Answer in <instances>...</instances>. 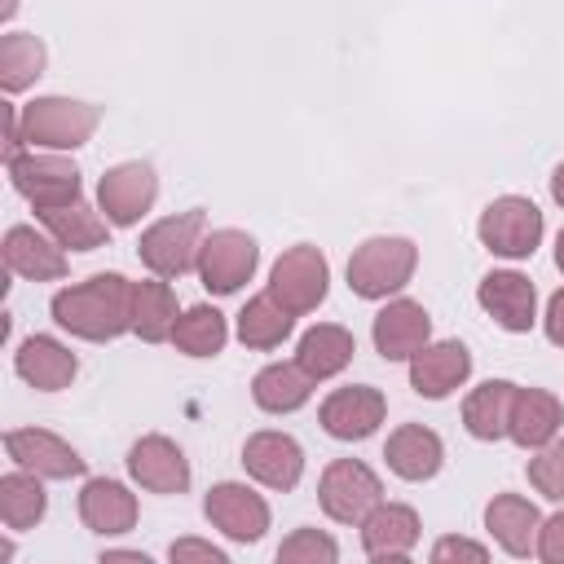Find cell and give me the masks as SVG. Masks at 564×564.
I'll list each match as a JSON object with an SVG mask.
<instances>
[{
    "label": "cell",
    "mask_w": 564,
    "mask_h": 564,
    "mask_svg": "<svg viewBox=\"0 0 564 564\" xmlns=\"http://www.w3.org/2000/svg\"><path fill=\"white\" fill-rule=\"evenodd\" d=\"M128 476L150 489V494H185L189 489V458L185 449L163 436V432H150L141 441H132L128 449Z\"/></svg>",
    "instance_id": "17"
},
{
    "label": "cell",
    "mask_w": 564,
    "mask_h": 564,
    "mask_svg": "<svg viewBox=\"0 0 564 564\" xmlns=\"http://www.w3.org/2000/svg\"><path fill=\"white\" fill-rule=\"evenodd\" d=\"M370 564H414L410 555H370Z\"/></svg>",
    "instance_id": "43"
},
{
    "label": "cell",
    "mask_w": 564,
    "mask_h": 564,
    "mask_svg": "<svg viewBox=\"0 0 564 564\" xmlns=\"http://www.w3.org/2000/svg\"><path fill=\"white\" fill-rule=\"evenodd\" d=\"M167 564H229V555L207 538H176L167 546Z\"/></svg>",
    "instance_id": "38"
},
{
    "label": "cell",
    "mask_w": 564,
    "mask_h": 564,
    "mask_svg": "<svg viewBox=\"0 0 564 564\" xmlns=\"http://www.w3.org/2000/svg\"><path fill=\"white\" fill-rule=\"evenodd\" d=\"M542 326H546V339L555 348H564V286L546 300V313H542Z\"/></svg>",
    "instance_id": "40"
},
{
    "label": "cell",
    "mask_w": 564,
    "mask_h": 564,
    "mask_svg": "<svg viewBox=\"0 0 564 564\" xmlns=\"http://www.w3.org/2000/svg\"><path fill=\"white\" fill-rule=\"evenodd\" d=\"M427 564H489V551H485L476 538L445 533V538H436V542H432Z\"/></svg>",
    "instance_id": "37"
},
{
    "label": "cell",
    "mask_w": 564,
    "mask_h": 564,
    "mask_svg": "<svg viewBox=\"0 0 564 564\" xmlns=\"http://www.w3.org/2000/svg\"><path fill=\"white\" fill-rule=\"evenodd\" d=\"M313 397V379L295 366V361H269L256 379H251V401L264 414H291Z\"/></svg>",
    "instance_id": "30"
},
{
    "label": "cell",
    "mask_w": 564,
    "mask_h": 564,
    "mask_svg": "<svg viewBox=\"0 0 564 564\" xmlns=\"http://www.w3.org/2000/svg\"><path fill=\"white\" fill-rule=\"evenodd\" d=\"M203 238H207V220H203V212L194 207V212L154 220V225L137 238V256H141V264H145L154 278L172 282V278L198 269V247H203Z\"/></svg>",
    "instance_id": "5"
},
{
    "label": "cell",
    "mask_w": 564,
    "mask_h": 564,
    "mask_svg": "<svg viewBox=\"0 0 564 564\" xmlns=\"http://www.w3.org/2000/svg\"><path fill=\"white\" fill-rule=\"evenodd\" d=\"M159 198V176L150 163L141 159H128V163H115L106 167V176L97 181V212L115 225V229H128L137 225Z\"/></svg>",
    "instance_id": "10"
},
{
    "label": "cell",
    "mask_w": 564,
    "mask_h": 564,
    "mask_svg": "<svg viewBox=\"0 0 564 564\" xmlns=\"http://www.w3.org/2000/svg\"><path fill=\"white\" fill-rule=\"evenodd\" d=\"M260 264V247L247 229H212L198 247V282L212 291V295H234L238 286L251 282Z\"/></svg>",
    "instance_id": "9"
},
{
    "label": "cell",
    "mask_w": 564,
    "mask_h": 564,
    "mask_svg": "<svg viewBox=\"0 0 564 564\" xmlns=\"http://www.w3.org/2000/svg\"><path fill=\"white\" fill-rule=\"evenodd\" d=\"M370 339H375V352L383 361H410L432 344V317H427V308L419 300H405V295L388 300L375 313Z\"/></svg>",
    "instance_id": "13"
},
{
    "label": "cell",
    "mask_w": 564,
    "mask_h": 564,
    "mask_svg": "<svg viewBox=\"0 0 564 564\" xmlns=\"http://www.w3.org/2000/svg\"><path fill=\"white\" fill-rule=\"evenodd\" d=\"M4 454L13 458L18 471H31L40 480H70L84 476V458L70 441H62L48 427H13L4 432Z\"/></svg>",
    "instance_id": "11"
},
{
    "label": "cell",
    "mask_w": 564,
    "mask_h": 564,
    "mask_svg": "<svg viewBox=\"0 0 564 564\" xmlns=\"http://www.w3.org/2000/svg\"><path fill=\"white\" fill-rule=\"evenodd\" d=\"M291 330H295V317H291L269 291L251 295V300L242 304V313H238V339H242L247 348L269 352V348H278Z\"/></svg>",
    "instance_id": "33"
},
{
    "label": "cell",
    "mask_w": 564,
    "mask_h": 564,
    "mask_svg": "<svg viewBox=\"0 0 564 564\" xmlns=\"http://www.w3.org/2000/svg\"><path fill=\"white\" fill-rule=\"evenodd\" d=\"M551 198L564 207V163H555V172H551Z\"/></svg>",
    "instance_id": "42"
},
{
    "label": "cell",
    "mask_w": 564,
    "mask_h": 564,
    "mask_svg": "<svg viewBox=\"0 0 564 564\" xmlns=\"http://www.w3.org/2000/svg\"><path fill=\"white\" fill-rule=\"evenodd\" d=\"M542 564H564V511L546 516L542 529H538V551H533Z\"/></svg>",
    "instance_id": "39"
},
{
    "label": "cell",
    "mask_w": 564,
    "mask_h": 564,
    "mask_svg": "<svg viewBox=\"0 0 564 564\" xmlns=\"http://www.w3.org/2000/svg\"><path fill=\"white\" fill-rule=\"evenodd\" d=\"M44 511H48V494H44L40 476L18 471V467L0 476V520H4L9 533L35 529L44 520Z\"/></svg>",
    "instance_id": "31"
},
{
    "label": "cell",
    "mask_w": 564,
    "mask_h": 564,
    "mask_svg": "<svg viewBox=\"0 0 564 564\" xmlns=\"http://www.w3.org/2000/svg\"><path fill=\"white\" fill-rule=\"evenodd\" d=\"M264 291H269L291 317H304V313H313V308L326 300V291H330V260L322 256V247L295 242V247H286V251L273 260Z\"/></svg>",
    "instance_id": "6"
},
{
    "label": "cell",
    "mask_w": 564,
    "mask_h": 564,
    "mask_svg": "<svg viewBox=\"0 0 564 564\" xmlns=\"http://www.w3.org/2000/svg\"><path fill=\"white\" fill-rule=\"evenodd\" d=\"M485 529L489 538L516 555V560H529L538 551V529H542V511L524 498V494H494L485 502Z\"/></svg>",
    "instance_id": "20"
},
{
    "label": "cell",
    "mask_w": 564,
    "mask_h": 564,
    "mask_svg": "<svg viewBox=\"0 0 564 564\" xmlns=\"http://www.w3.org/2000/svg\"><path fill=\"white\" fill-rule=\"evenodd\" d=\"M352 352H357V339H352L348 326H339V322H317V326H308V330L300 335L295 366H300L313 383H322V379H335V375L352 361Z\"/></svg>",
    "instance_id": "25"
},
{
    "label": "cell",
    "mask_w": 564,
    "mask_h": 564,
    "mask_svg": "<svg viewBox=\"0 0 564 564\" xmlns=\"http://www.w3.org/2000/svg\"><path fill=\"white\" fill-rule=\"evenodd\" d=\"M79 520H84L93 533H101V538L132 533V524H137V494H132L123 480L93 476V480H84V489H79Z\"/></svg>",
    "instance_id": "21"
},
{
    "label": "cell",
    "mask_w": 564,
    "mask_h": 564,
    "mask_svg": "<svg viewBox=\"0 0 564 564\" xmlns=\"http://www.w3.org/2000/svg\"><path fill=\"white\" fill-rule=\"evenodd\" d=\"M13 370L35 392H62V388H70V379L79 370V357L53 335H26L13 352Z\"/></svg>",
    "instance_id": "19"
},
{
    "label": "cell",
    "mask_w": 564,
    "mask_h": 564,
    "mask_svg": "<svg viewBox=\"0 0 564 564\" xmlns=\"http://www.w3.org/2000/svg\"><path fill=\"white\" fill-rule=\"evenodd\" d=\"M471 375V352L463 339H436L419 357H410V388L427 401H445Z\"/></svg>",
    "instance_id": "18"
},
{
    "label": "cell",
    "mask_w": 564,
    "mask_h": 564,
    "mask_svg": "<svg viewBox=\"0 0 564 564\" xmlns=\"http://www.w3.org/2000/svg\"><path fill=\"white\" fill-rule=\"evenodd\" d=\"M203 516L225 533V538H234V542H260L264 533H269V502L251 489V485H242V480H220V485H212L207 489V498H203Z\"/></svg>",
    "instance_id": "12"
},
{
    "label": "cell",
    "mask_w": 564,
    "mask_h": 564,
    "mask_svg": "<svg viewBox=\"0 0 564 564\" xmlns=\"http://www.w3.org/2000/svg\"><path fill=\"white\" fill-rule=\"evenodd\" d=\"M542 234H546V220H542L538 203L524 198V194H502V198H494V203L480 212V220H476L480 247L494 251V256H502V260H529V256L538 251Z\"/></svg>",
    "instance_id": "4"
},
{
    "label": "cell",
    "mask_w": 564,
    "mask_h": 564,
    "mask_svg": "<svg viewBox=\"0 0 564 564\" xmlns=\"http://www.w3.org/2000/svg\"><path fill=\"white\" fill-rule=\"evenodd\" d=\"M555 269H560V273H564V229H560V234H555Z\"/></svg>",
    "instance_id": "44"
},
{
    "label": "cell",
    "mask_w": 564,
    "mask_h": 564,
    "mask_svg": "<svg viewBox=\"0 0 564 564\" xmlns=\"http://www.w3.org/2000/svg\"><path fill=\"white\" fill-rule=\"evenodd\" d=\"M419 511L405 502H379L366 520H361V546L370 555H410V546L419 542Z\"/></svg>",
    "instance_id": "27"
},
{
    "label": "cell",
    "mask_w": 564,
    "mask_h": 564,
    "mask_svg": "<svg viewBox=\"0 0 564 564\" xmlns=\"http://www.w3.org/2000/svg\"><path fill=\"white\" fill-rule=\"evenodd\" d=\"M529 485L551 498V502H564V436H555L551 445H542L533 458H529Z\"/></svg>",
    "instance_id": "36"
},
{
    "label": "cell",
    "mask_w": 564,
    "mask_h": 564,
    "mask_svg": "<svg viewBox=\"0 0 564 564\" xmlns=\"http://www.w3.org/2000/svg\"><path fill=\"white\" fill-rule=\"evenodd\" d=\"M176 322H181V308H176L172 282H163V278L137 282V295H132V330L145 344H163V339H172Z\"/></svg>",
    "instance_id": "29"
},
{
    "label": "cell",
    "mask_w": 564,
    "mask_h": 564,
    "mask_svg": "<svg viewBox=\"0 0 564 564\" xmlns=\"http://www.w3.org/2000/svg\"><path fill=\"white\" fill-rule=\"evenodd\" d=\"M13 560V538H4V546H0V564H9Z\"/></svg>",
    "instance_id": "45"
},
{
    "label": "cell",
    "mask_w": 564,
    "mask_h": 564,
    "mask_svg": "<svg viewBox=\"0 0 564 564\" xmlns=\"http://www.w3.org/2000/svg\"><path fill=\"white\" fill-rule=\"evenodd\" d=\"M225 339H229V322H225V313L212 308V304L185 308L181 322H176V330H172V344H176L185 357H216V352L225 348Z\"/></svg>",
    "instance_id": "34"
},
{
    "label": "cell",
    "mask_w": 564,
    "mask_h": 564,
    "mask_svg": "<svg viewBox=\"0 0 564 564\" xmlns=\"http://www.w3.org/2000/svg\"><path fill=\"white\" fill-rule=\"evenodd\" d=\"M242 467H247V476L260 480L264 489L286 494V489H295L300 476H304V449H300V441H295L291 432L264 427V432H251V436L242 441Z\"/></svg>",
    "instance_id": "15"
},
{
    "label": "cell",
    "mask_w": 564,
    "mask_h": 564,
    "mask_svg": "<svg viewBox=\"0 0 564 564\" xmlns=\"http://www.w3.org/2000/svg\"><path fill=\"white\" fill-rule=\"evenodd\" d=\"M564 427V405L555 392L546 388H516V401H511V423H507V441H516L520 449H542L560 436Z\"/></svg>",
    "instance_id": "22"
},
{
    "label": "cell",
    "mask_w": 564,
    "mask_h": 564,
    "mask_svg": "<svg viewBox=\"0 0 564 564\" xmlns=\"http://www.w3.org/2000/svg\"><path fill=\"white\" fill-rule=\"evenodd\" d=\"M44 62H48V48H44L40 35H31V31L0 35V88L9 97L22 93V88H31L44 75Z\"/></svg>",
    "instance_id": "32"
},
{
    "label": "cell",
    "mask_w": 564,
    "mask_h": 564,
    "mask_svg": "<svg viewBox=\"0 0 564 564\" xmlns=\"http://www.w3.org/2000/svg\"><path fill=\"white\" fill-rule=\"evenodd\" d=\"M101 123V106L75 101V97H35L22 106V145L62 154L79 150Z\"/></svg>",
    "instance_id": "2"
},
{
    "label": "cell",
    "mask_w": 564,
    "mask_h": 564,
    "mask_svg": "<svg viewBox=\"0 0 564 564\" xmlns=\"http://www.w3.org/2000/svg\"><path fill=\"white\" fill-rule=\"evenodd\" d=\"M132 295H137V282H128L123 273H93L84 282L62 286L48 300V313L75 339L106 344L132 330Z\"/></svg>",
    "instance_id": "1"
},
{
    "label": "cell",
    "mask_w": 564,
    "mask_h": 564,
    "mask_svg": "<svg viewBox=\"0 0 564 564\" xmlns=\"http://www.w3.org/2000/svg\"><path fill=\"white\" fill-rule=\"evenodd\" d=\"M383 414H388V397L379 388H370V383L335 388L322 401V410H317L326 436H335V441H366V436H375Z\"/></svg>",
    "instance_id": "14"
},
{
    "label": "cell",
    "mask_w": 564,
    "mask_h": 564,
    "mask_svg": "<svg viewBox=\"0 0 564 564\" xmlns=\"http://www.w3.org/2000/svg\"><path fill=\"white\" fill-rule=\"evenodd\" d=\"M414 269H419V247L401 234H379L348 256V291L361 300H388L414 278Z\"/></svg>",
    "instance_id": "3"
},
{
    "label": "cell",
    "mask_w": 564,
    "mask_h": 564,
    "mask_svg": "<svg viewBox=\"0 0 564 564\" xmlns=\"http://www.w3.org/2000/svg\"><path fill=\"white\" fill-rule=\"evenodd\" d=\"M317 502L335 524H361L383 502V480L361 458H335L317 480Z\"/></svg>",
    "instance_id": "8"
},
{
    "label": "cell",
    "mask_w": 564,
    "mask_h": 564,
    "mask_svg": "<svg viewBox=\"0 0 564 564\" xmlns=\"http://www.w3.org/2000/svg\"><path fill=\"white\" fill-rule=\"evenodd\" d=\"M97 564H154L145 551H132V546H115V551H101Z\"/></svg>",
    "instance_id": "41"
},
{
    "label": "cell",
    "mask_w": 564,
    "mask_h": 564,
    "mask_svg": "<svg viewBox=\"0 0 564 564\" xmlns=\"http://www.w3.org/2000/svg\"><path fill=\"white\" fill-rule=\"evenodd\" d=\"M273 564H339V542L326 529H291L273 555Z\"/></svg>",
    "instance_id": "35"
},
{
    "label": "cell",
    "mask_w": 564,
    "mask_h": 564,
    "mask_svg": "<svg viewBox=\"0 0 564 564\" xmlns=\"http://www.w3.org/2000/svg\"><path fill=\"white\" fill-rule=\"evenodd\" d=\"M476 304H480L502 330H511V335H524V330H533V322H538V286H533L524 273H516V269H494V273H485L480 286H476Z\"/></svg>",
    "instance_id": "16"
},
{
    "label": "cell",
    "mask_w": 564,
    "mask_h": 564,
    "mask_svg": "<svg viewBox=\"0 0 564 564\" xmlns=\"http://www.w3.org/2000/svg\"><path fill=\"white\" fill-rule=\"evenodd\" d=\"M383 458H388V471H392V476L419 485V480H432V476L441 471V463H445V441H441L432 427H423V423H401V427L388 436Z\"/></svg>",
    "instance_id": "24"
},
{
    "label": "cell",
    "mask_w": 564,
    "mask_h": 564,
    "mask_svg": "<svg viewBox=\"0 0 564 564\" xmlns=\"http://www.w3.org/2000/svg\"><path fill=\"white\" fill-rule=\"evenodd\" d=\"M35 220L44 225V234L62 247V251H97L110 242V220L88 207L84 198L70 207H53V212H35Z\"/></svg>",
    "instance_id": "26"
},
{
    "label": "cell",
    "mask_w": 564,
    "mask_h": 564,
    "mask_svg": "<svg viewBox=\"0 0 564 564\" xmlns=\"http://www.w3.org/2000/svg\"><path fill=\"white\" fill-rule=\"evenodd\" d=\"M13 189L35 207V212H53V207H70L79 203V167L66 154H44V150H22L18 159L4 163Z\"/></svg>",
    "instance_id": "7"
},
{
    "label": "cell",
    "mask_w": 564,
    "mask_h": 564,
    "mask_svg": "<svg viewBox=\"0 0 564 564\" xmlns=\"http://www.w3.org/2000/svg\"><path fill=\"white\" fill-rule=\"evenodd\" d=\"M516 388L520 383H511V379H489V383L471 388L467 401H463V427L476 441H502L507 436V423H511Z\"/></svg>",
    "instance_id": "28"
},
{
    "label": "cell",
    "mask_w": 564,
    "mask_h": 564,
    "mask_svg": "<svg viewBox=\"0 0 564 564\" xmlns=\"http://www.w3.org/2000/svg\"><path fill=\"white\" fill-rule=\"evenodd\" d=\"M4 264H9V273L26 278V282L66 278V251L48 234H40L35 225H9L4 229Z\"/></svg>",
    "instance_id": "23"
}]
</instances>
